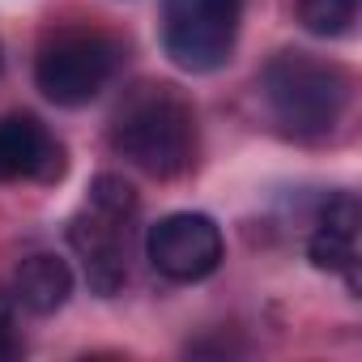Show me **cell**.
<instances>
[{
    "label": "cell",
    "mask_w": 362,
    "mask_h": 362,
    "mask_svg": "<svg viewBox=\"0 0 362 362\" xmlns=\"http://www.w3.org/2000/svg\"><path fill=\"white\" fill-rule=\"evenodd\" d=\"M111 145L136 170L153 179H175L197 158V115L170 86H145L119 107Z\"/></svg>",
    "instance_id": "obj_1"
},
{
    "label": "cell",
    "mask_w": 362,
    "mask_h": 362,
    "mask_svg": "<svg viewBox=\"0 0 362 362\" xmlns=\"http://www.w3.org/2000/svg\"><path fill=\"white\" fill-rule=\"evenodd\" d=\"M260 94L281 124V132L298 141L328 136L349 103V73L332 60H315L307 52H281L260 73Z\"/></svg>",
    "instance_id": "obj_2"
},
{
    "label": "cell",
    "mask_w": 362,
    "mask_h": 362,
    "mask_svg": "<svg viewBox=\"0 0 362 362\" xmlns=\"http://www.w3.org/2000/svg\"><path fill=\"white\" fill-rule=\"evenodd\" d=\"M243 0H162V47L184 73H218L239 39Z\"/></svg>",
    "instance_id": "obj_3"
},
{
    "label": "cell",
    "mask_w": 362,
    "mask_h": 362,
    "mask_svg": "<svg viewBox=\"0 0 362 362\" xmlns=\"http://www.w3.org/2000/svg\"><path fill=\"white\" fill-rule=\"evenodd\" d=\"M115 64H119L115 39H107L98 30H60L56 39H47L39 47L35 86L56 107H86L90 98L103 94Z\"/></svg>",
    "instance_id": "obj_4"
},
{
    "label": "cell",
    "mask_w": 362,
    "mask_h": 362,
    "mask_svg": "<svg viewBox=\"0 0 362 362\" xmlns=\"http://www.w3.org/2000/svg\"><path fill=\"white\" fill-rule=\"evenodd\" d=\"M145 252L166 281H205L222 264V230L205 214H166L149 226Z\"/></svg>",
    "instance_id": "obj_5"
},
{
    "label": "cell",
    "mask_w": 362,
    "mask_h": 362,
    "mask_svg": "<svg viewBox=\"0 0 362 362\" xmlns=\"http://www.w3.org/2000/svg\"><path fill=\"white\" fill-rule=\"evenodd\" d=\"M124 230H128V222H119V218H111V214H98V209H90V205H86V214H77L73 226H69V243H73V247L81 252V260H86V281H90V290L103 294V298L119 294L124 281H128Z\"/></svg>",
    "instance_id": "obj_6"
},
{
    "label": "cell",
    "mask_w": 362,
    "mask_h": 362,
    "mask_svg": "<svg viewBox=\"0 0 362 362\" xmlns=\"http://www.w3.org/2000/svg\"><path fill=\"white\" fill-rule=\"evenodd\" d=\"M64 166V145L35 115H0V179L56 184Z\"/></svg>",
    "instance_id": "obj_7"
},
{
    "label": "cell",
    "mask_w": 362,
    "mask_h": 362,
    "mask_svg": "<svg viewBox=\"0 0 362 362\" xmlns=\"http://www.w3.org/2000/svg\"><path fill=\"white\" fill-rule=\"evenodd\" d=\"M69 294H73V269L60 256H52V252L26 256L18 264V273H13V298L26 311H35V315L60 311L69 303Z\"/></svg>",
    "instance_id": "obj_8"
},
{
    "label": "cell",
    "mask_w": 362,
    "mask_h": 362,
    "mask_svg": "<svg viewBox=\"0 0 362 362\" xmlns=\"http://www.w3.org/2000/svg\"><path fill=\"white\" fill-rule=\"evenodd\" d=\"M307 256L315 269H328V273H345L349 290L358 294V252H354V235H341V230H328L320 226L307 243Z\"/></svg>",
    "instance_id": "obj_9"
},
{
    "label": "cell",
    "mask_w": 362,
    "mask_h": 362,
    "mask_svg": "<svg viewBox=\"0 0 362 362\" xmlns=\"http://www.w3.org/2000/svg\"><path fill=\"white\" fill-rule=\"evenodd\" d=\"M354 18H358V0H298V22L320 39L345 35Z\"/></svg>",
    "instance_id": "obj_10"
},
{
    "label": "cell",
    "mask_w": 362,
    "mask_h": 362,
    "mask_svg": "<svg viewBox=\"0 0 362 362\" xmlns=\"http://www.w3.org/2000/svg\"><path fill=\"white\" fill-rule=\"evenodd\" d=\"M90 209L128 222V218L136 214V188L128 184L124 175H98L94 184H90Z\"/></svg>",
    "instance_id": "obj_11"
},
{
    "label": "cell",
    "mask_w": 362,
    "mask_h": 362,
    "mask_svg": "<svg viewBox=\"0 0 362 362\" xmlns=\"http://www.w3.org/2000/svg\"><path fill=\"white\" fill-rule=\"evenodd\" d=\"M320 226L341 230V235H358V201H354L349 192L332 197V201H328V209H324V218H320Z\"/></svg>",
    "instance_id": "obj_12"
},
{
    "label": "cell",
    "mask_w": 362,
    "mask_h": 362,
    "mask_svg": "<svg viewBox=\"0 0 362 362\" xmlns=\"http://www.w3.org/2000/svg\"><path fill=\"white\" fill-rule=\"evenodd\" d=\"M18 354V337H13V294L0 290V358Z\"/></svg>",
    "instance_id": "obj_13"
}]
</instances>
